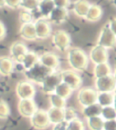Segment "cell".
Masks as SVG:
<instances>
[{
	"mask_svg": "<svg viewBox=\"0 0 116 130\" xmlns=\"http://www.w3.org/2000/svg\"><path fill=\"white\" fill-rule=\"evenodd\" d=\"M102 15H103V9L98 5H91L90 8L85 18L89 22H97L101 19Z\"/></svg>",
	"mask_w": 116,
	"mask_h": 130,
	"instance_id": "obj_23",
	"label": "cell"
},
{
	"mask_svg": "<svg viewBox=\"0 0 116 130\" xmlns=\"http://www.w3.org/2000/svg\"><path fill=\"white\" fill-rule=\"evenodd\" d=\"M95 90L98 93H115L116 79L113 74L95 79Z\"/></svg>",
	"mask_w": 116,
	"mask_h": 130,
	"instance_id": "obj_5",
	"label": "cell"
},
{
	"mask_svg": "<svg viewBox=\"0 0 116 130\" xmlns=\"http://www.w3.org/2000/svg\"><path fill=\"white\" fill-rule=\"evenodd\" d=\"M49 101L52 107L65 109L66 106V99L61 98L60 95H56L55 93L49 95Z\"/></svg>",
	"mask_w": 116,
	"mask_h": 130,
	"instance_id": "obj_27",
	"label": "cell"
},
{
	"mask_svg": "<svg viewBox=\"0 0 116 130\" xmlns=\"http://www.w3.org/2000/svg\"><path fill=\"white\" fill-rule=\"evenodd\" d=\"M61 82H62L61 72L54 71L44 79L43 82L40 84V87L45 94L51 95V94L54 93L55 88Z\"/></svg>",
	"mask_w": 116,
	"mask_h": 130,
	"instance_id": "obj_7",
	"label": "cell"
},
{
	"mask_svg": "<svg viewBox=\"0 0 116 130\" xmlns=\"http://www.w3.org/2000/svg\"><path fill=\"white\" fill-rule=\"evenodd\" d=\"M102 110H103V107L98 103H95V104L84 107L83 115L84 116V117H86V119L91 118V117H100L102 115Z\"/></svg>",
	"mask_w": 116,
	"mask_h": 130,
	"instance_id": "obj_24",
	"label": "cell"
},
{
	"mask_svg": "<svg viewBox=\"0 0 116 130\" xmlns=\"http://www.w3.org/2000/svg\"><path fill=\"white\" fill-rule=\"evenodd\" d=\"M87 126L90 130H103L104 119L100 117H91L87 119Z\"/></svg>",
	"mask_w": 116,
	"mask_h": 130,
	"instance_id": "obj_29",
	"label": "cell"
},
{
	"mask_svg": "<svg viewBox=\"0 0 116 130\" xmlns=\"http://www.w3.org/2000/svg\"><path fill=\"white\" fill-rule=\"evenodd\" d=\"M77 118V114L75 110L72 107H65V121L70 122L72 120Z\"/></svg>",
	"mask_w": 116,
	"mask_h": 130,
	"instance_id": "obj_34",
	"label": "cell"
},
{
	"mask_svg": "<svg viewBox=\"0 0 116 130\" xmlns=\"http://www.w3.org/2000/svg\"><path fill=\"white\" fill-rule=\"evenodd\" d=\"M41 0H22L20 7L24 8L25 10L27 11H33L35 9H38L39 3Z\"/></svg>",
	"mask_w": 116,
	"mask_h": 130,
	"instance_id": "obj_31",
	"label": "cell"
},
{
	"mask_svg": "<svg viewBox=\"0 0 116 130\" xmlns=\"http://www.w3.org/2000/svg\"><path fill=\"white\" fill-rule=\"evenodd\" d=\"M103 130H116V119L104 121Z\"/></svg>",
	"mask_w": 116,
	"mask_h": 130,
	"instance_id": "obj_38",
	"label": "cell"
},
{
	"mask_svg": "<svg viewBox=\"0 0 116 130\" xmlns=\"http://www.w3.org/2000/svg\"><path fill=\"white\" fill-rule=\"evenodd\" d=\"M61 76H62V81L65 84H67L69 87L74 90H77L82 86V77L77 72L73 69H67L64 70L61 72Z\"/></svg>",
	"mask_w": 116,
	"mask_h": 130,
	"instance_id": "obj_9",
	"label": "cell"
},
{
	"mask_svg": "<svg viewBox=\"0 0 116 130\" xmlns=\"http://www.w3.org/2000/svg\"><path fill=\"white\" fill-rule=\"evenodd\" d=\"M15 93L19 99H33L35 88L30 81H21L15 87Z\"/></svg>",
	"mask_w": 116,
	"mask_h": 130,
	"instance_id": "obj_10",
	"label": "cell"
},
{
	"mask_svg": "<svg viewBox=\"0 0 116 130\" xmlns=\"http://www.w3.org/2000/svg\"><path fill=\"white\" fill-rule=\"evenodd\" d=\"M52 72H54V70H52L50 68H48V67H45L40 62H38L31 69L26 70L25 72V76H26V77L29 81H32V82L40 85L44 81V79L48 75L51 74Z\"/></svg>",
	"mask_w": 116,
	"mask_h": 130,
	"instance_id": "obj_2",
	"label": "cell"
},
{
	"mask_svg": "<svg viewBox=\"0 0 116 130\" xmlns=\"http://www.w3.org/2000/svg\"><path fill=\"white\" fill-rule=\"evenodd\" d=\"M19 35L22 38L26 39L27 41H34L37 38L34 23H25L22 24L19 29Z\"/></svg>",
	"mask_w": 116,
	"mask_h": 130,
	"instance_id": "obj_17",
	"label": "cell"
},
{
	"mask_svg": "<svg viewBox=\"0 0 116 130\" xmlns=\"http://www.w3.org/2000/svg\"><path fill=\"white\" fill-rule=\"evenodd\" d=\"M68 10L67 8H63V7H54V9L52 11L50 14L48 20L50 23L54 25H61L65 23L68 18Z\"/></svg>",
	"mask_w": 116,
	"mask_h": 130,
	"instance_id": "obj_16",
	"label": "cell"
},
{
	"mask_svg": "<svg viewBox=\"0 0 116 130\" xmlns=\"http://www.w3.org/2000/svg\"><path fill=\"white\" fill-rule=\"evenodd\" d=\"M67 124H68V122H66V121H64V122H61V123H59V124H56V125H54V130H66Z\"/></svg>",
	"mask_w": 116,
	"mask_h": 130,
	"instance_id": "obj_40",
	"label": "cell"
},
{
	"mask_svg": "<svg viewBox=\"0 0 116 130\" xmlns=\"http://www.w3.org/2000/svg\"><path fill=\"white\" fill-rule=\"evenodd\" d=\"M112 67L108 63L99 64V65H95L93 68V75H94L95 79L96 78L104 77L112 75Z\"/></svg>",
	"mask_w": 116,
	"mask_h": 130,
	"instance_id": "obj_25",
	"label": "cell"
},
{
	"mask_svg": "<svg viewBox=\"0 0 116 130\" xmlns=\"http://www.w3.org/2000/svg\"><path fill=\"white\" fill-rule=\"evenodd\" d=\"M6 7V3H5V0H0V8L1 7Z\"/></svg>",
	"mask_w": 116,
	"mask_h": 130,
	"instance_id": "obj_42",
	"label": "cell"
},
{
	"mask_svg": "<svg viewBox=\"0 0 116 130\" xmlns=\"http://www.w3.org/2000/svg\"><path fill=\"white\" fill-rule=\"evenodd\" d=\"M89 58L94 65L108 63L109 55H108L107 49L96 45L91 49L90 54H89Z\"/></svg>",
	"mask_w": 116,
	"mask_h": 130,
	"instance_id": "obj_11",
	"label": "cell"
},
{
	"mask_svg": "<svg viewBox=\"0 0 116 130\" xmlns=\"http://www.w3.org/2000/svg\"><path fill=\"white\" fill-rule=\"evenodd\" d=\"M15 63L9 56H0V75L4 76H9L13 73Z\"/></svg>",
	"mask_w": 116,
	"mask_h": 130,
	"instance_id": "obj_19",
	"label": "cell"
},
{
	"mask_svg": "<svg viewBox=\"0 0 116 130\" xmlns=\"http://www.w3.org/2000/svg\"><path fill=\"white\" fill-rule=\"evenodd\" d=\"M27 46L22 42H15L10 46V56L14 62L18 64L22 63V60L28 53Z\"/></svg>",
	"mask_w": 116,
	"mask_h": 130,
	"instance_id": "obj_13",
	"label": "cell"
},
{
	"mask_svg": "<svg viewBox=\"0 0 116 130\" xmlns=\"http://www.w3.org/2000/svg\"><path fill=\"white\" fill-rule=\"evenodd\" d=\"M39 62L43 66L54 70V71H55L60 65V61H59L58 56L51 52L44 53L41 56H39Z\"/></svg>",
	"mask_w": 116,
	"mask_h": 130,
	"instance_id": "obj_15",
	"label": "cell"
},
{
	"mask_svg": "<svg viewBox=\"0 0 116 130\" xmlns=\"http://www.w3.org/2000/svg\"><path fill=\"white\" fill-rule=\"evenodd\" d=\"M30 123L33 127L36 130H45L48 128L51 123L48 117L47 111H45L43 109H37L36 112L30 118Z\"/></svg>",
	"mask_w": 116,
	"mask_h": 130,
	"instance_id": "obj_8",
	"label": "cell"
},
{
	"mask_svg": "<svg viewBox=\"0 0 116 130\" xmlns=\"http://www.w3.org/2000/svg\"><path fill=\"white\" fill-rule=\"evenodd\" d=\"M6 35H7V29H6V26H5L4 23L0 20V41L5 38Z\"/></svg>",
	"mask_w": 116,
	"mask_h": 130,
	"instance_id": "obj_39",
	"label": "cell"
},
{
	"mask_svg": "<svg viewBox=\"0 0 116 130\" xmlns=\"http://www.w3.org/2000/svg\"><path fill=\"white\" fill-rule=\"evenodd\" d=\"M54 7L55 5L53 0H41L39 3L38 10L44 18H48Z\"/></svg>",
	"mask_w": 116,
	"mask_h": 130,
	"instance_id": "obj_22",
	"label": "cell"
},
{
	"mask_svg": "<svg viewBox=\"0 0 116 130\" xmlns=\"http://www.w3.org/2000/svg\"><path fill=\"white\" fill-rule=\"evenodd\" d=\"M53 1L56 7H63V8H67L71 3L70 0H53Z\"/></svg>",
	"mask_w": 116,
	"mask_h": 130,
	"instance_id": "obj_37",
	"label": "cell"
},
{
	"mask_svg": "<svg viewBox=\"0 0 116 130\" xmlns=\"http://www.w3.org/2000/svg\"><path fill=\"white\" fill-rule=\"evenodd\" d=\"M10 115V108L6 101L0 99V119H6Z\"/></svg>",
	"mask_w": 116,
	"mask_h": 130,
	"instance_id": "obj_33",
	"label": "cell"
},
{
	"mask_svg": "<svg viewBox=\"0 0 116 130\" xmlns=\"http://www.w3.org/2000/svg\"><path fill=\"white\" fill-rule=\"evenodd\" d=\"M19 18H20V20H21V22H23V24H25V23H30L33 20L32 15H31L30 12L27 10L22 11L21 13H20Z\"/></svg>",
	"mask_w": 116,
	"mask_h": 130,
	"instance_id": "obj_35",
	"label": "cell"
},
{
	"mask_svg": "<svg viewBox=\"0 0 116 130\" xmlns=\"http://www.w3.org/2000/svg\"><path fill=\"white\" fill-rule=\"evenodd\" d=\"M67 60L72 69L76 72H84L89 66V57L84 50L79 47H71L67 53Z\"/></svg>",
	"mask_w": 116,
	"mask_h": 130,
	"instance_id": "obj_1",
	"label": "cell"
},
{
	"mask_svg": "<svg viewBox=\"0 0 116 130\" xmlns=\"http://www.w3.org/2000/svg\"><path fill=\"white\" fill-rule=\"evenodd\" d=\"M22 0H5L6 7H9L11 9H16L20 7Z\"/></svg>",
	"mask_w": 116,
	"mask_h": 130,
	"instance_id": "obj_36",
	"label": "cell"
},
{
	"mask_svg": "<svg viewBox=\"0 0 116 130\" xmlns=\"http://www.w3.org/2000/svg\"><path fill=\"white\" fill-rule=\"evenodd\" d=\"M114 95H115V93H106V92L105 93H98L97 103L102 107L113 106Z\"/></svg>",
	"mask_w": 116,
	"mask_h": 130,
	"instance_id": "obj_26",
	"label": "cell"
},
{
	"mask_svg": "<svg viewBox=\"0 0 116 130\" xmlns=\"http://www.w3.org/2000/svg\"><path fill=\"white\" fill-rule=\"evenodd\" d=\"M90 7L91 4L89 3L88 0H76L73 3V11L75 14V15H77L79 18H85Z\"/></svg>",
	"mask_w": 116,
	"mask_h": 130,
	"instance_id": "obj_18",
	"label": "cell"
},
{
	"mask_svg": "<svg viewBox=\"0 0 116 130\" xmlns=\"http://www.w3.org/2000/svg\"><path fill=\"white\" fill-rule=\"evenodd\" d=\"M36 37L39 39H45L49 37L52 34L51 23L47 18H38L34 22Z\"/></svg>",
	"mask_w": 116,
	"mask_h": 130,
	"instance_id": "obj_12",
	"label": "cell"
},
{
	"mask_svg": "<svg viewBox=\"0 0 116 130\" xmlns=\"http://www.w3.org/2000/svg\"><path fill=\"white\" fill-rule=\"evenodd\" d=\"M17 107L20 115L28 118H31L37 110L36 105L33 99H20Z\"/></svg>",
	"mask_w": 116,
	"mask_h": 130,
	"instance_id": "obj_14",
	"label": "cell"
},
{
	"mask_svg": "<svg viewBox=\"0 0 116 130\" xmlns=\"http://www.w3.org/2000/svg\"><path fill=\"white\" fill-rule=\"evenodd\" d=\"M97 98L98 92L92 87H82L79 89L77 94L78 102L83 107L97 103Z\"/></svg>",
	"mask_w": 116,
	"mask_h": 130,
	"instance_id": "obj_6",
	"label": "cell"
},
{
	"mask_svg": "<svg viewBox=\"0 0 116 130\" xmlns=\"http://www.w3.org/2000/svg\"><path fill=\"white\" fill-rule=\"evenodd\" d=\"M101 117L104 119V121H107V120H115L116 119V110L113 107V106L103 107Z\"/></svg>",
	"mask_w": 116,
	"mask_h": 130,
	"instance_id": "obj_30",
	"label": "cell"
},
{
	"mask_svg": "<svg viewBox=\"0 0 116 130\" xmlns=\"http://www.w3.org/2000/svg\"><path fill=\"white\" fill-rule=\"evenodd\" d=\"M47 114L50 123L53 125H56L65 121V109L55 108L51 106L47 110Z\"/></svg>",
	"mask_w": 116,
	"mask_h": 130,
	"instance_id": "obj_20",
	"label": "cell"
},
{
	"mask_svg": "<svg viewBox=\"0 0 116 130\" xmlns=\"http://www.w3.org/2000/svg\"><path fill=\"white\" fill-rule=\"evenodd\" d=\"M112 2H113L114 6H116V0H112Z\"/></svg>",
	"mask_w": 116,
	"mask_h": 130,
	"instance_id": "obj_45",
	"label": "cell"
},
{
	"mask_svg": "<svg viewBox=\"0 0 116 130\" xmlns=\"http://www.w3.org/2000/svg\"><path fill=\"white\" fill-rule=\"evenodd\" d=\"M52 42L60 52L65 53L70 49L71 37L68 33L65 30H56L52 36Z\"/></svg>",
	"mask_w": 116,
	"mask_h": 130,
	"instance_id": "obj_3",
	"label": "cell"
},
{
	"mask_svg": "<svg viewBox=\"0 0 116 130\" xmlns=\"http://www.w3.org/2000/svg\"><path fill=\"white\" fill-rule=\"evenodd\" d=\"M108 24H109V26H110V28H111V30H112V33L116 36V18H112V19L110 20V22L108 23Z\"/></svg>",
	"mask_w": 116,
	"mask_h": 130,
	"instance_id": "obj_41",
	"label": "cell"
},
{
	"mask_svg": "<svg viewBox=\"0 0 116 130\" xmlns=\"http://www.w3.org/2000/svg\"><path fill=\"white\" fill-rule=\"evenodd\" d=\"M113 76H114V77H115V79H116V65H115V68H114V73H113Z\"/></svg>",
	"mask_w": 116,
	"mask_h": 130,
	"instance_id": "obj_44",
	"label": "cell"
},
{
	"mask_svg": "<svg viewBox=\"0 0 116 130\" xmlns=\"http://www.w3.org/2000/svg\"><path fill=\"white\" fill-rule=\"evenodd\" d=\"M73 91V90L69 87L68 85L65 84V83H64L62 81V82L57 86V87L55 88L54 93H55L56 95H60L61 98H65V99H67L68 98H70V95H72Z\"/></svg>",
	"mask_w": 116,
	"mask_h": 130,
	"instance_id": "obj_28",
	"label": "cell"
},
{
	"mask_svg": "<svg viewBox=\"0 0 116 130\" xmlns=\"http://www.w3.org/2000/svg\"><path fill=\"white\" fill-rule=\"evenodd\" d=\"M97 45L106 49H111L116 46V36L111 30L109 24L103 26L97 40Z\"/></svg>",
	"mask_w": 116,
	"mask_h": 130,
	"instance_id": "obj_4",
	"label": "cell"
},
{
	"mask_svg": "<svg viewBox=\"0 0 116 130\" xmlns=\"http://www.w3.org/2000/svg\"><path fill=\"white\" fill-rule=\"evenodd\" d=\"M66 130H84V123L82 122V120L77 117V118L68 122Z\"/></svg>",
	"mask_w": 116,
	"mask_h": 130,
	"instance_id": "obj_32",
	"label": "cell"
},
{
	"mask_svg": "<svg viewBox=\"0 0 116 130\" xmlns=\"http://www.w3.org/2000/svg\"><path fill=\"white\" fill-rule=\"evenodd\" d=\"M39 62V56L36 53L33 52V51H28L27 54L25 56V57L22 60L21 65L23 66L24 69L29 70L32 67H34Z\"/></svg>",
	"mask_w": 116,
	"mask_h": 130,
	"instance_id": "obj_21",
	"label": "cell"
},
{
	"mask_svg": "<svg viewBox=\"0 0 116 130\" xmlns=\"http://www.w3.org/2000/svg\"><path fill=\"white\" fill-rule=\"evenodd\" d=\"M113 107L116 110V92H115V95H114V102H113Z\"/></svg>",
	"mask_w": 116,
	"mask_h": 130,
	"instance_id": "obj_43",
	"label": "cell"
}]
</instances>
